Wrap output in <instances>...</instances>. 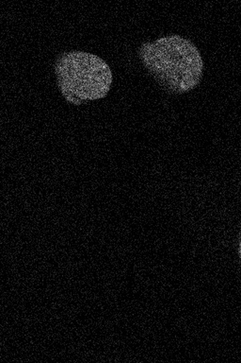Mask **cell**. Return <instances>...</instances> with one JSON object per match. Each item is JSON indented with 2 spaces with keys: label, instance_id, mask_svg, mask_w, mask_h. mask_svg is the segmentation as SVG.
<instances>
[{
  "label": "cell",
  "instance_id": "obj_1",
  "mask_svg": "<svg viewBox=\"0 0 241 363\" xmlns=\"http://www.w3.org/2000/svg\"><path fill=\"white\" fill-rule=\"evenodd\" d=\"M139 56L144 67L165 89L186 93L203 78L204 60L191 40L178 34L143 43Z\"/></svg>",
  "mask_w": 241,
  "mask_h": 363
},
{
  "label": "cell",
  "instance_id": "obj_2",
  "mask_svg": "<svg viewBox=\"0 0 241 363\" xmlns=\"http://www.w3.org/2000/svg\"><path fill=\"white\" fill-rule=\"evenodd\" d=\"M55 73L62 95L76 105L106 96L113 79L112 69L105 60L81 50L59 54Z\"/></svg>",
  "mask_w": 241,
  "mask_h": 363
},
{
  "label": "cell",
  "instance_id": "obj_3",
  "mask_svg": "<svg viewBox=\"0 0 241 363\" xmlns=\"http://www.w3.org/2000/svg\"><path fill=\"white\" fill-rule=\"evenodd\" d=\"M240 258H241V238H240Z\"/></svg>",
  "mask_w": 241,
  "mask_h": 363
}]
</instances>
